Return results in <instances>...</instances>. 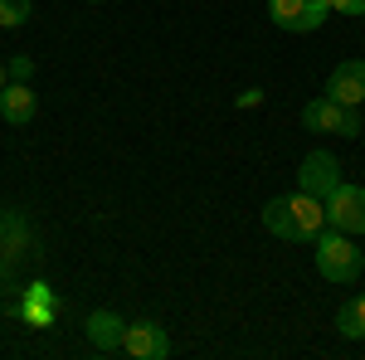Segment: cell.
<instances>
[{
  "label": "cell",
  "instance_id": "1",
  "mask_svg": "<svg viewBox=\"0 0 365 360\" xmlns=\"http://www.w3.org/2000/svg\"><path fill=\"white\" fill-rule=\"evenodd\" d=\"M317 273L327 282H341V287L361 277V249L351 244V234H341V229L317 234Z\"/></svg>",
  "mask_w": 365,
  "mask_h": 360
},
{
  "label": "cell",
  "instance_id": "2",
  "mask_svg": "<svg viewBox=\"0 0 365 360\" xmlns=\"http://www.w3.org/2000/svg\"><path fill=\"white\" fill-rule=\"evenodd\" d=\"M327 224L341 234H365V185H346L341 180L331 200H327Z\"/></svg>",
  "mask_w": 365,
  "mask_h": 360
},
{
  "label": "cell",
  "instance_id": "3",
  "mask_svg": "<svg viewBox=\"0 0 365 360\" xmlns=\"http://www.w3.org/2000/svg\"><path fill=\"white\" fill-rule=\"evenodd\" d=\"M336 185H341V161L331 151H312L307 161H302V170H297V190L317 195V200H331Z\"/></svg>",
  "mask_w": 365,
  "mask_h": 360
},
{
  "label": "cell",
  "instance_id": "4",
  "mask_svg": "<svg viewBox=\"0 0 365 360\" xmlns=\"http://www.w3.org/2000/svg\"><path fill=\"white\" fill-rule=\"evenodd\" d=\"M122 351L137 360H166L170 356V336L161 322H127V336H122Z\"/></svg>",
  "mask_w": 365,
  "mask_h": 360
},
{
  "label": "cell",
  "instance_id": "5",
  "mask_svg": "<svg viewBox=\"0 0 365 360\" xmlns=\"http://www.w3.org/2000/svg\"><path fill=\"white\" fill-rule=\"evenodd\" d=\"M327 98H336L341 108H361L365 103V58H341L336 68H331Z\"/></svg>",
  "mask_w": 365,
  "mask_h": 360
},
{
  "label": "cell",
  "instance_id": "6",
  "mask_svg": "<svg viewBox=\"0 0 365 360\" xmlns=\"http://www.w3.org/2000/svg\"><path fill=\"white\" fill-rule=\"evenodd\" d=\"M287 205H292V224H297V239L302 244H317V234L327 229V200H317V195L307 190H297V195H287Z\"/></svg>",
  "mask_w": 365,
  "mask_h": 360
},
{
  "label": "cell",
  "instance_id": "7",
  "mask_svg": "<svg viewBox=\"0 0 365 360\" xmlns=\"http://www.w3.org/2000/svg\"><path fill=\"white\" fill-rule=\"evenodd\" d=\"M122 336H127V322L117 317V312H93L88 317V341H93V351H122Z\"/></svg>",
  "mask_w": 365,
  "mask_h": 360
},
{
  "label": "cell",
  "instance_id": "8",
  "mask_svg": "<svg viewBox=\"0 0 365 360\" xmlns=\"http://www.w3.org/2000/svg\"><path fill=\"white\" fill-rule=\"evenodd\" d=\"M0 117H5L10 127H25L29 117H34V88L10 78V83L0 88Z\"/></svg>",
  "mask_w": 365,
  "mask_h": 360
},
{
  "label": "cell",
  "instance_id": "9",
  "mask_svg": "<svg viewBox=\"0 0 365 360\" xmlns=\"http://www.w3.org/2000/svg\"><path fill=\"white\" fill-rule=\"evenodd\" d=\"M341 122H346V108H341L336 98H327V93L312 98L307 108H302V127L307 132H336L341 137Z\"/></svg>",
  "mask_w": 365,
  "mask_h": 360
},
{
  "label": "cell",
  "instance_id": "10",
  "mask_svg": "<svg viewBox=\"0 0 365 360\" xmlns=\"http://www.w3.org/2000/svg\"><path fill=\"white\" fill-rule=\"evenodd\" d=\"M263 229H268V234H278V239H292V244H297L292 205H287V200H268V205H263Z\"/></svg>",
  "mask_w": 365,
  "mask_h": 360
},
{
  "label": "cell",
  "instance_id": "11",
  "mask_svg": "<svg viewBox=\"0 0 365 360\" xmlns=\"http://www.w3.org/2000/svg\"><path fill=\"white\" fill-rule=\"evenodd\" d=\"M336 331L346 341H365V297H351V302L336 312Z\"/></svg>",
  "mask_w": 365,
  "mask_h": 360
},
{
  "label": "cell",
  "instance_id": "12",
  "mask_svg": "<svg viewBox=\"0 0 365 360\" xmlns=\"http://www.w3.org/2000/svg\"><path fill=\"white\" fill-rule=\"evenodd\" d=\"M302 10H307V0H268V15H273V25L278 29H297V20H302Z\"/></svg>",
  "mask_w": 365,
  "mask_h": 360
},
{
  "label": "cell",
  "instance_id": "13",
  "mask_svg": "<svg viewBox=\"0 0 365 360\" xmlns=\"http://www.w3.org/2000/svg\"><path fill=\"white\" fill-rule=\"evenodd\" d=\"M29 0H0V29H20V25H29Z\"/></svg>",
  "mask_w": 365,
  "mask_h": 360
},
{
  "label": "cell",
  "instance_id": "14",
  "mask_svg": "<svg viewBox=\"0 0 365 360\" xmlns=\"http://www.w3.org/2000/svg\"><path fill=\"white\" fill-rule=\"evenodd\" d=\"M5 68H10V78H15V83H29V78H34V58H25V54H15Z\"/></svg>",
  "mask_w": 365,
  "mask_h": 360
},
{
  "label": "cell",
  "instance_id": "15",
  "mask_svg": "<svg viewBox=\"0 0 365 360\" xmlns=\"http://www.w3.org/2000/svg\"><path fill=\"white\" fill-rule=\"evenodd\" d=\"M341 137H361V108H346V122H341Z\"/></svg>",
  "mask_w": 365,
  "mask_h": 360
},
{
  "label": "cell",
  "instance_id": "16",
  "mask_svg": "<svg viewBox=\"0 0 365 360\" xmlns=\"http://www.w3.org/2000/svg\"><path fill=\"white\" fill-rule=\"evenodd\" d=\"M258 103H263V93H258V88H249V93H239V108H258Z\"/></svg>",
  "mask_w": 365,
  "mask_h": 360
},
{
  "label": "cell",
  "instance_id": "17",
  "mask_svg": "<svg viewBox=\"0 0 365 360\" xmlns=\"http://www.w3.org/2000/svg\"><path fill=\"white\" fill-rule=\"evenodd\" d=\"M351 15H365V0H351Z\"/></svg>",
  "mask_w": 365,
  "mask_h": 360
},
{
  "label": "cell",
  "instance_id": "18",
  "mask_svg": "<svg viewBox=\"0 0 365 360\" xmlns=\"http://www.w3.org/2000/svg\"><path fill=\"white\" fill-rule=\"evenodd\" d=\"M5 83H10V68H5V63H0V88H5Z\"/></svg>",
  "mask_w": 365,
  "mask_h": 360
}]
</instances>
